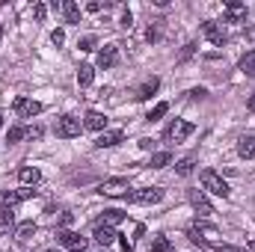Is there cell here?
I'll use <instances>...</instances> for the list:
<instances>
[{"label": "cell", "mask_w": 255, "mask_h": 252, "mask_svg": "<svg viewBox=\"0 0 255 252\" xmlns=\"http://www.w3.org/2000/svg\"><path fill=\"white\" fill-rule=\"evenodd\" d=\"M15 113H18L21 119H33V116L42 113V104L33 101V98H15Z\"/></svg>", "instance_id": "cell-7"}, {"label": "cell", "mask_w": 255, "mask_h": 252, "mask_svg": "<svg viewBox=\"0 0 255 252\" xmlns=\"http://www.w3.org/2000/svg\"><path fill=\"white\" fill-rule=\"evenodd\" d=\"M193 48H196V45H187V48H184V54H181V60H187V57H193Z\"/></svg>", "instance_id": "cell-40"}, {"label": "cell", "mask_w": 255, "mask_h": 252, "mask_svg": "<svg viewBox=\"0 0 255 252\" xmlns=\"http://www.w3.org/2000/svg\"><path fill=\"white\" fill-rule=\"evenodd\" d=\"M151 252H175V250H172L169 238H163V235H154V238H151Z\"/></svg>", "instance_id": "cell-23"}, {"label": "cell", "mask_w": 255, "mask_h": 252, "mask_svg": "<svg viewBox=\"0 0 255 252\" xmlns=\"http://www.w3.org/2000/svg\"><path fill=\"white\" fill-rule=\"evenodd\" d=\"M166 110H169V104H166V101H160V104H157V107H154V110H151V113H148L145 119H148V122H154V119H160V116H163Z\"/></svg>", "instance_id": "cell-29"}, {"label": "cell", "mask_w": 255, "mask_h": 252, "mask_svg": "<svg viewBox=\"0 0 255 252\" xmlns=\"http://www.w3.org/2000/svg\"><path fill=\"white\" fill-rule=\"evenodd\" d=\"M122 142V130H104L98 139H95V148H113Z\"/></svg>", "instance_id": "cell-15"}, {"label": "cell", "mask_w": 255, "mask_h": 252, "mask_svg": "<svg viewBox=\"0 0 255 252\" xmlns=\"http://www.w3.org/2000/svg\"><path fill=\"white\" fill-rule=\"evenodd\" d=\"M0 39H3V27H0Z\"/></svg>", "instance_id": "cell-44"}, {"label": "cell", "mask_w": 255, "mask_h": 252, "mask_svg": "<svg viewBox=\"0 0 255 252\" xmlns=\"http://www.w3.org/2000/svg\"><path fill=\"white\" fill-rule=\"evenodd\" d=\"M190 205L196 208L199 217H211L214 214V208H211V202H208V196L202 190H190Z\"/></svg>", "instance_id": "cell-10"}, {"label": "cell", "mask_w": 255, "mask_h": 252, "mask_svg": "<svg viewBox=\"0 0 255 252\" xmlns=\"http://www.w3.org/2000/svg\"><path fill=\"white\" fill-rule=\"evenodd\" d=\"M193 166H196V160H193V157H184V160H178V163H175V172L187 178V175L193 172Z\"/></svg>", "instance_id": "cell-28"}, {"label": "cell", "mask_w": 255, "mask_h": 252, "mask_svg": "<svg viewBox=\"0 0 255 252\" xmlns=\"http://www.w3.org/2000/svg\"><path fill=\"white\" fill-rule=\"evenodd\" d=\"M18 181H21L24 187H36V184L42 181V172H39L36 166H21V169H18Z\"/></svg>", "instance_id": "cell-13"}, {"label": "cell", "mask_w": 255, "mask_h": 252, "mask_svg": "<svg viewBox=\"0 0 255 252\" xmlns=\"http://www.w3.org/2000/svg\"><path fill=\"white\" fill-rule=\"evenodd\" d=\"M202 33H205V39H208L211 45H217V48H223V45L229 42V36H226L214 21H205V24H202Z\"/></svg>", "instance_id": "cell-9"}, {"label": "cell", "mask_w": 255, "mask_h": 252, "mask_svg": "<svg viewBox=\"0 0 255 252\" xmlns=\"http://www.w3.org/2000/svg\"><path fill=\"white\" fill-rule=\"evenodd\" d=\"M80 51H92L95 48V36H86V39H80V45H77Z\"/></svg>", "instance_id": "cell-31"}, {"label": "cell", "mask_w": 255, "mask_h": 252, "mask_svg": "<svg viewBox=\"0 0 255 252\" xmlns=\"http://www.w3.org/2000/svg\"><path fill=\"white\" fill-rule=\"evenodd\" d=\"M9 232H15V214L12 211H0V238H6Z\"/></svg>", "instance_id": "cell-20"}, {"label": "cell", "mask_w": 255, "mask_h": 252, "mask_svg": "<svg viewBox=\"0 0 255 252\" xmlns=\"http://www.w3.org/2000/svg\"><path fill=\"white\" fill-rule=\"evenodd\" d=\"M157 86H160V80H157V77H151V80H145V83H142V86L136 89V98H139V101H145V98H151V95L157 92Z\"/></svg>", "instance_id": "cell-19"}, {"label": "cell", "mask_w": 255, "mask_h": 252, "mask_svg": "<svg viewBox=\"0 0 255 252\" xmlns=\"http://www.w3.org/2000/svg\"><path fill=\"white\" fill-rule=\"evenodd\" d=\"M51 42H54V45L60 48V45L65 42V33H63V30H54V33H51Z\"/></svg>", "instance_id": "cell-32"}, {"label": "cell", "mask_w": 255, "mask_h": 252, "mask_svg": "<svg viewBox=\"0 0 255 252\" xmlns=\"http://www.w3.org/2000/svg\"><path fill=\"white\" fill-rule=\"evenodd\" d=\"M63 15H65V21H68V24H77V21H80V9H77L71 0H65V3H63Z\"/></svg>", "instance_id": "cell-24"}, {"label": "cell", "mask_w": 255, "mask_h": 252, "mask_svg": "<svg viewBox=\"0 0 255 252\" xmlns=\"http://www.w3.org/2000/svg\"><path fill=\"white\" fill-rule=\"evenodd\" d=\"M27 136H30V139H39V136H42V127H27Z\"/></svg>", "instance_id": "cell-35"}, {"label": "cell", "mask_w": 255, "mask_h": 252, "mask_svg": "<svg viewBox=\"0 0 255 252\" xmlns=\"http://www.w3.org/2000/svg\"><path fill=\"white\" fill-rule=\"evenodd\" d=\"M241 71L247 77H255V51H247V57L241 60Z\"/></svg>", "instance_id": "cell-26"}, {"label": "cell", "mask_w": 255, "mask_h": 252, "mask_svg": "<svg viewBox=\"0 0 255 252\" xmlns=\"http://www.w3.org/2000/svg\"><path fill=\"white\" fill-rule=\"evenodd\" d=\"M71 220H74V217H71V211H63V214H60V223H63V226H68Z\"/></svg>", "instance_id": "cell-37"}, {"label": "cell", "mask_w": 255, "mask_h": 252, "mask_svg": "<svg viewBox=\"0 0 255 252\" xmlns=\"http://www.w3.org/2000/svg\"><path fill=\"white\" fill-rule=\"evenodd\" d=\"M57 238H60V244H63L65 250H71V252H83L86 250V238H80L77 232H68V229H65V232H60Z\"/></svg>", "instance_id": "cell-8"}, {"label": "cell", "mask_w": 255, "mask_h": 252, "mask_svg": "<svg viewBox=\"0 0 255 252\" xmlns=\"http://www.w3.org/2000/svg\"><path fill=\"white\" fill-rule=\"evenodd\" d=\"M128 199H130L133 205H157V202L163 199V190L160 187H142V190H133Z\"/></svg>", "instance_id": "cell-4"}, {"label": "cell", "mask_w": 255, "mask_h": 252, "mask_svg": "<svg viewBox=\"0 0 255 252\" xmlns=\"http://www.w3.org/2000/svg\"><path fill=\"white\" fill-rule=\"evenodd\" d=\"M0 127H3V116H0Z\"/></svg>", "instance_id": "cell-45"}, {"label": "cell", "mask_w": 255, "mask_h": 252, "mask_svg": "<svg viewBox=\"0 0 255 252\" xmlns=\"http://www.w3.org/2000/svg\"><path fill=\"white\" fill-rule=\"evenodd\" d=\"M33 235H36V223H33V220L21 223V226L15 229V238H18V241H27V238H33Z\"/></svg>", "instance_id": "cell-22"}, {"label": "cell", "mask_w": 255, "mask_h": 252, "mask_svg": "<svg viewBox=\"0 0 255 252\" xmlns=\"http://www.w3.org/2000/svg\"><path fill=\"white\" fill-rule=\"evenodd\" d=\"M92 77H95V68H92V65H80V68H77V83H80V86H89Z\"/></svg>", "instance_id": "cell-25"}, {"label": "cell", "mask_w": 255, "mask_h": 252, "mask_svg": "<svg viewBox=\"0 0 255 252\" xmlns=\"http://www.w3.org/2000/svg\"><path fill=\"white\" fill-rule=\"evenodd\" d=\"M211 252H238V250H235V247H226V244H223V247H214Z\"/></svg>", "instance_id": "cell-38"}, {"label": "cell", "mask_w": 255, "mask_h": 252, "mask_svg": "<svg viewBox=\"0 0 255 252\" xmlns=\"http://www.w3.org/2000/svg\"><path fill=\"white\" fill-rule=\"evenodd\" d=\"M33 193H36L33 187H24V190H0V211H12L18 202L30 199Z\"/></svg>", "instance_id": "cell-2"}, {"label": "cell", "mask_w": 255, "mask_h": 252, "mask_svg": "<svg viewBox=\"0 0 255 252\" xmlns=\"http://www.w3.org/2000/svg\"><path fill=\"white\" fill-rule=\"evenodd\" d=\"M24 136H27V127L15 125V127H9V133H6V142H9V145H15V142H21Z\"/></svg>", "instance_id": "cell-27"}, {"label": "cell", "mask_w": 255, "mask_h": 252, "mask_svg": "<svg viewBox=\"0 0 255 252\" xmlns=\"http://www.w3.org/2000/svg\"><path fill=\"white\" fill-rule=\"evenodd\" d=\"M83 127H89V130H101V133H104V127H107V116L98 113V110H89V113L83 116Z\"/></svg>", "instance_id": "cell-14"}, {"label": "cell", "mask_w": 255, "mask_h": 252, "mask_svg": "<svg viewBox=\"0 0 255 252\" xmlns=\"http://www.w3.org/2000/svg\"><path fill=\"white\" fill-rule=\"evenodd\" d=\"M122 220H125V211H119V208H110V211H104V214H101L98 226H119Z\"/></svg>", "instance_id": "cell-18"}, {"label": "cell", "mask_w": 255, "mask_h": 252, "mask_svg": "<svg viewBox=\"0 0 255 252\" xmlns=\"http://www.w3.org/2000/svg\"><path fill=\"white\" fill-rule=\"evenodd\" d=\"M145 36H148V42H157V39H160V27H148Z\"/></svg>", "instance_id": "cell-33"}, {"label": "cell", "mask_w": 255, "mask_h": 252, "mask_svg": "<svg viewBox=\"0 0 255 252\" xmlns=\"http://www.w3.org/2000/svg\"><path fill=\"white\" fill-rule=\"evenodd\" d=\"M80 127H83V122H80L77 116H63V119L57 122V136L71 139V136H77V133H80Z\"/></svg>", "instance_id": "cell-6"}, {"label": "cell", "mask_w": 255, "mask_h": 252, "mask_svg": "<svg viewBox=\"0 0 255 252\" xmlns=\"http://www.w3.org/2000/svg\"><path fill=\"white\" fill-rule=\"evenodd\" d=\"M128 190H130V184H128V178H107V181H101L98 184V193L101 196H128Z\"/></svg>", "instance_id": "cell-5"}, {"label": "cell", "mask_w": 255, "mask_h": 252, "mask_svg": "<svg viewBox=\"0 0 255 252\" xmlns=\"http://www.w3.org/2000/svg\"><path fill=\"white\" fill-rule=\"evenodd\" d=\"M169 163H172V154H169V151H157V154H151V160H148L151 169H163V166H169Z\"/></svg>", "instance_id": "cell-21"}, {"label": "cell", "mask_w": 255, "mask_h": 252, "mask_svg": "<svg viewBox=\"0 0 255 252\" xmlns=\"http://www.w3.org/2000/svg\"><path fill=\"white\" fill-rule=\"evenodd\" d=\"M33 15H36V21H45V15H48V6H45V3H36Z\"/></svg>", "instance_id": "cell-30"}, {"label": "cell", "mask_w": 255, "mask_h": 252, "mask_svg": "<svg viewBox=\"0 0 255 252\" xmlns=\"http://www.w3.org/2000/svg\"><path fill=\"white\" fill-rule=\"evenodd\" d=\"M202 187L208 190V193H214V196H220V199H229V193H232L229 184H226L214 169H205V172H202Z\"/></svg>", "instance_id": "cell-1"}, {"label": "cell", "mask_w": 255, "mask_h": 252, "mask_svg": "<svg viewBox=\"0 0 255 252\" xmlns=\"http://www.w3.org/2000/svg\"><path fill=\"white\" fill-rule=\"evenodd\" d=\"M223 15L229 18V24H241V21L247 18V6H244V3H238V0H232V3H226V6H223Z\"/></svg>", "instance_id": "cell-11"}, {"label": "cell", "mask_w": 255, "mask_h": 252, "mask_svg": "<svg viewBox=\"0 0 255 252\" xmlns=\"http://www.w3.org/2000/svg\"><path fill=\"white\" fill-rule=\"evenodd\" d=\"M45 252H60V250H45Z\"/></svg>", "instance_id": "cell-43"}, {"label": "cell", "mask_w": 255, "mask_h": 252, "mask_svg": "<svg viewBox=\"0 0 255 252\" xmlns=\"http://www.w3.org/2000/svg\"><path fill=\"white\" fill-rule=\"evenodd\" d=\"M92 238H95L101 247H110V244H113L119 235L113 232V226H95V235H92Z\"/></svg>", "instance_id": "cell-16"}, {"label": "cell", "mask_w": 255, "mask_h": 252, "mask_svg": "<svg viewBox=\"0 0 255 252\" xmlns=\"http://www.w3.org/2000/svg\"><path fill=\"white\" fill-rule=\"evenodd\" d=\"M250 252H255V241H250Z\"/></svg>", "instance_id": "cell-42"}, {"label": "cell", "mask_w": 255, "mask_h": 252, "mask_svg": "<svg viewBox=\"0 0 255 252\" xmlns=\"http://www.w3.org/2000/svg\"><path fill=\"white\" fill-rule=\"evenodd\" d=\"M247 107H250V110H253V113H255V92H253V95H250V101H247Z\"/></svg>", "instance_id": "cell-41"}, {"label": "cell", "mask_w": 255, "mask_h": 252, "mask_svg": "<svg viewBox=\"0 0 255 252\" xmlns=\"http://www.w3.org/2000/svg\"><path fill=\"white\" fill-rule=\"evenodd\" d=\"M104 9V3H98V0H92V3H86V12H101Z\"/></svg>", "instance_id": "cell-34"}, {"label": "cell", "mask_w": 255, "mask_h": 252, "mask_svg": "<svg viewBox=\"0 0 255 252\" xmlns=\"http://www.w3.org/2000/svg\"><path fill=\"white\" fill-rule=\"evenodd\" d=\"M116 60H119V48L116 45H104L98 51V68H113Z\"/></svg>", "instance_id": "cell-12"}, {"label": "cell", "mask_w": 255, "mask_h": 252, "mask_svg": "<svg viewBox=\"0 0 255 252\" xmlns=\"http://www.w3.org/2000/svg\"><path fill=\"white\" fill-rule=\"evenodd\" d=\"M238 154H241V157H247V160L253 157V154H255V133H244V136L238 139Z\"/></svg>", "instance_id": "cell-17"}, {"label": "cell", "mask_w": 255, "mask_h": 252, "mask_svg": "<svg viewBox=\"0 0 255 252\" xmlns=\"http://www.w3.org/2000/svg\"><path fill=\"white\" fill-rule=\"evenodd\" d=\"M119 24H122V27H130V24H133V15H130V12H125V15H122V21H119Z\"/></svg>", "instance_id": "cell-36"}, {"label": "cell", "mask_w": 255, "mask_h": 252, "mask_svg": "<svg viewBox=\"0 0 255 252\" xmlns=\"http://www.w3.org/2000/svg\"><path fill=\"white\" fill-rule=\"evenodd\" d=\"M122 250H125V252H133V244H130L128 238H122Z\"/></svg>", "instance_id": "cell-39"}, {"label": "cell", "mask_w": 255, "mask_h": 252, "mask_svg": "<svg viewBox=\"0 0 255 252\" xmlns=\"http://www.w3.org/2000/svg\"><path fill=\"white\" fill-rule=\"evenodd\" d=\"M190 133H193V125H190V122H184V119H175L172 125L163 130V139H166V142H184Z\"/></svg>", "instance_id": "cell-3"}]
</instances>
